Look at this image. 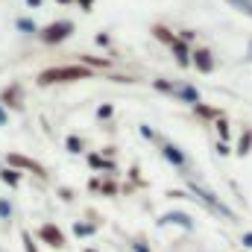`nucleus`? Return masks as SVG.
I'll return each mask as SVG.
<instances>
[{
  "label": "nucleus",
  "mask_w": 252,
  "mask_h": 252,
  "mask_svg": "<svg viewBox=\"0 0 252 252\" xmlns=\"http://www.w3.org/2000/svg\"><path fill=\"white\" fill-rule=\"evenodd\" d=\"M217 153H220V156H229L232 150H229V144H226V141H217Z\"/></svg>",
  "instance_id": "nucleus-26"
},
{
  "label": "nucleus",
  "mask_w": 252,
  "mask_h": 252,
  "mask_svg": "<svg viewBox=\"0 0 252 252\" xmlns=\"http://www.w3.org/2000/svg\"><path fill=\"white\" fill-rule=\"evenodd\" d=\"M235 9H241L244 15H252V0H229Z\"/></svg>",
  "instance_id": "nucleus-20"
},
{
  "label": "nucleus",
  "mask_w": 252,
  "mask_h": 252,
  "mask_svg": "<svg viewBox=\"0 0 252 252\" xmlns=\"http://www.w3.org/2000/svg\"><path fill=\"white\" fill-rule=\"evenodd\" d=\"M190 64H193L196 70H202V73H211V70H214V56H211V50L193 47V50H190Z\"/></svg>",
  "instance_id": "nucleus-7"
},
{
  "label": "nucleus",
  "mask_w": 252,
  "mask_h": 252,
  "mask_svg": "<svg viewBox=\"0 0 252 252\" xmlns=\"http://www.w3.org/2000/svg\"><path fill=\"white\" fill-rule=\"evenodd\" d=\"M170 50H173V56H176V62L182 64V67H188V64H190V47L185 44V41H179V38H176V41L170 44Z\"/></svg>",
  "instance_id": "nucleus-12"
},
{
  "label": "nucleus",
  "mask_w": 252,
  "mask_h": 252,
  "mask_svg": "<svg viewBox=\"0 0 252 252\" xmlns=\"http://www.w3.org/2000/svg\"><path fill=\"white\" fill-rule=\"evenodd\" d=\"M21 103H24V97H21V85H9V88H3V94H0V106H3V109H6V106L21 109Z\"/></svg>",
  "instance_id": "nucleus-10"
},
{
  "label": "nucleus",
  "mask_w": 252,
  "mask_h": 252,
  "mask_svg": "<svg viewBox=\"0 0 252 252\" xmlns=\"http://www.w3.org/2000/svg\"><path fill=\"white\" fill-rule=\"evenodd\" d=\"M44 0H27V6H41Z\"/></svg>",
  "instance_id": "nucleus-31"
},
{
  "label": "nucleus",
  "mask_w": 252,
  "mask_h": 252,
  "mask_svg": "<svg viewBox=\"0 0 252 252\" xmlns=\"http://www.w3.org/2000/svg\"><path fill=\"white\" fill-rule=\"evenodd\" d=\"M21 241H24V250L27 252H38V247L32 244V235L30 232H21Z\"/></svg>",
  "instance_id": "nucleus-21"
},
{
  "label": "nucleus",
  "mask_w": 252,
  "mask_h": 252,
  "mask_svg": "<svg viewBox=\"0 0 252 252\" xmlns=\"http://www.w3.org/2000/svg\"><path fill=\"white\" fill-rule=\"evenodd\" d=\"M6 167H12V170H32L38 179H47V170H44V164H38L35 158H27V156H21V153H9L6 156Z\"/></svg>",
  "instance_id": "nucleus-5"
},
{
  "label": "nucleus",
  "mask_w": 252,
  "mask_h": 252,
  "mask_svg": "<svg viewBox=\"0 0 252 252\" xmlns=\"http://www.w3.org/2000/svg\"><path fill=\"white\" fill-rule=\"evenodd\" d=\"M193 112H196L199 118H223V112H220V109L205 106V103H196V106H193Z\"/></svg>",
  "instance_id": "nucleus-16"
},
{
  "label": "nucleus",
  "mask_w": 252,
  "mask_h": 252,
  "mask_svg": "<svg viewBox=\"0 0 252 252\" xmlns=\"http://www.w3.org/2000/svg\"><path fill=\"white\" fill-rule=\"evenodd\" d=\"M112 112H115L112 106H100V109H97V118H100V121H106V118H112Z\"/></svg>",
  "instance_id": "nucleus-24"
},
{
  "label": "nucleus",
  "mask_w": 252,
  "mask_h": 252,
  "mask_svg": "<svg viewBox=\"0 0 252 252\" xmlns=\"http://www.w3.org/2000/svg\"><path fill=\"white\" fill-rule=\"evenodd\" d=\"M9 217H12V202L0 199V220H9Z\"/></svg>",
  "instance_id": "nucleus-22"
},
{
  "label": "nucleus",
  "mask_w": 252,
  "mask_h": 252,
  "mask_svg": "<svg viewBox=\"0 0 252 252\" xmlns=\"http://www.w3.org/2000/svg\"><path fill=\"white\" fill-rule=\"evenodd\" d=\"M188 190H190V199L202 202L211 214H220V217H223V220H229V223H235V220H238V217H235V211H232V208H229L217 193H214V190H208L205 185H199L196 179H190V182H188Z\"/></svg>",
  "instance_id": "nucleus-1"
},
{
  "label": "nucleus",
  "mask_w": 252,
  "mask_h": 252,
  "mask_svg": "<svg viewBox=\"0 0 252 252\" xmlns=\"http://www.w3.org/2000/svg\"><path fill=\"white\" fill-rule=\"evenodd\" d=\"M59 3H73V0H59Z\"/></svg>",
  "instance_id": "nucleus-32"
},
{
  "label": "nucleus",
  "mask_w": 252,
  "mask_h": 252,
  "mask_svg": "<svg viewBox=\"0 0 252 252\" xmlns=\"http://www.w3.org/2000/svg\"><path fill=\"white\" fill-rule=\"evenodd\" d=\"M250 147H252V132L247 129V132L241 135V141H238V156H247V153H250Z\"/></svg>",
  "instance_id": "nucleus-19"
},
{
  "label": "nucleus",
  "mask_w": 252,
  "mask_h": 252,
  "mask_svg": "<svg viewBox=\"0 0 252 252\" xmlns=\"http://www.w3.org/2000/svg\"><path fill=\"white\" fill-rule=\"evenodd\" d=\"M150 32H153V35H156V38H158L161 44H167V47H170V44L176 41V35H173V32L167 30V27H161V24H156V27H153Z\"/></svg>",
  "instance_id": "nucleus-13"
},
{
  "label": "nucleus",
  "mask_w": 252,
  "mask_h": 252,
  "mask_svg": "<svg viewBox=\"0 0 252 252\" xmlns=\"http://www.w3.org/2000/svg\"><path fill=\"white\" fill-rule=\"evenodd\" d=\"M91 76V67L85 64H56V67H47L38 73V85H53V82H79V79H88Z\"/></svg>",
  "instance_id": "nucleus-2"
},
{
  "label": "nucleus",
  "mask_w": 252,
  "mask_h": 252,
  "mask_svg": "<svg viewBox=\"0 0 252 252\" xmlns=\"http://www.w3.org/2000/svg\"><path fill=\"white\" fill-rule=\"evenodd\" d=\"M132 247H135V252H150V244H144V241H135Z\"/></svg>",
  "instance_id": "nucleus-28"
},
{
  "label": "nucleus",
  "mask_w": 252,
  "mask_h": 252,
  "mask_svg": "<svg viewBox=\"0 0 252 252\" xmlns=\"http://www.w3.org/2000/svg\"><path fill=\"white\" fill-rule=\"evenodd\" d=\"M217 135H220V141H226V138H229V124H226L223 118H217Z\"/></svg>",
  "instance_id": "nucleus-23"
},
{
  "label": "nucleus",
  "mask_w": 252,
  "mask_h": 252,
  "mask_svg": "<svg viewBox=\"0 0 252 252\" xmlns=\"http://www.w3.org/2000/svg\"><path fill=\"white\" fill-rule=\"evenodd\" d=\"M161 156H164L176 170H188V156H185L176 144H161Z\"/></svg>",
  "instance_id": "nucleus-8"
},
{
  "label": "nucleus",
  "mask_w": 252,
  "mask_h": 252,
  "mask_svg": "<svg viewBox=\"0 0 252 252\" xmlns=\"http://www.w3.org/2000/svg\"><path fill=\"white\" fill-rule=\"evenodd\" d=\"M141 135H144L147 141H156V129H150L147 124H141Z\"/></svg>",
  "instance_id": "nucleus-25"
},
{
  "label": "nucleus",
  "mask_w": 252,
  "mask_h": 252,
  "mask_svg": "<svg viewBox=\"0 0 252 252\" xmlns=\"http://www.w3.org/2000/svg\"><path fill=\"white\" fill-rule=\"evenodd\" d=\"M241 244H244L247 250H252V232H244V238H241Z\"/></svg>",
  "instance_id": "nucleus-29"
},
{
  "label": "nucleus",
  "mask_w": 252,
  "mask_h": 252,
  "mask_svg": "<svg viewBox=\"0 0 252 252\" xmlns=\"http://www.w3.org/2000/svg\"><path fill=\"white\" fill-rule=\"evenodd\" d=\"M6 124H9V112L0 106V126H6Z\"/></svg>",
  "instance_id": "nucleus-30"
},
{
  "label": "nucleus",
  "mask_w": 252,
  "mask_h": 252,
  "mask_svg": "<svg viewBox=\"0 0 252 252\" xmlns=\"http://www.w3.org/2000/svg\"><path fill=\"white\" fill-rule=\"evenodd\" d=\"M64 147H67V153H73V156H79V153L85 150V141H82L79 135H67V138H64Z\"/></svg>",
  "instance_id": "nucleus-15"
},
{
  "label": "nucleus",
  "mask_w": 252,
  "mask_h": 252,
  "mask_svg": "<svg viewBox=\"0 0 252 252\" xmlns=\"http://www.w3.org/2000/svg\"><path fill=\"white\" fill-rule=\"evenodd\" d=\"M85 252H97V250H85Z\"/></svg>",
  "instance_id": "nucleus-33"
},
{
  "label": "nucleus",
  "mask_w": 252,
  "mask_h": 252,
  "mask_svg": "<svg viewBox=\"0 0 252 252\" xmlns=\"http://www.w3.org/2000/svg\"><path fill=\"white\" fill-rule=\"evenodd\" d=\"M38 241H44V244L53 247V250H64V247H67V238H64V232L56 223H44V226L38 229Z\"/></svg>",
  "instance_id": "nucleus-6"
},
{
  "label": "nucleus",
  "mask_w": 252,
  "mask_h": 252,
  "mask_svg": "<svg viewBox=\"0 0 252 252\" xmlns=\"http://www.w3.org/2000/svg\"><path fill=\"white\" fill-rule=\"evenodd\" d=\"M88 167H91V170H100V173H103V170H106V173H115V161L103 158L100 153H91V156H88Z\"/></svg>",
  "instance_id": "nucleus-11"
},
{
  "label": "nucleus",
  "mask_w": 252,
  "mask_h": 252,
  "mask_svg": "<svg viewBox=\"0 0 252 252\" xmlns=\"http://www.w3.org/2000/svg\"><path fill=\"white\" fill-rule=\"evenodd\" d=\"M70 35H73V21H67V18L53 21V24H47L44 30H38V38H41L44 44H59V41L70 38Z\"/></svg>",
  "instance_id": "nucleus-4"
},
{
  "label": "nucleus",
  "mask_w": 252,
  "mask_h": 252,
  "mask_svg": "<svg viewBox=\"0 0 252 252\" xmlns=\"http://www.w3.org/2000/svg\"><path fill=\"white\" fill-rule=\"evenodd\" d=\"M15 27H18L21 32H38V24H35L32 18H18V21H15Z\"/></svg>",
  "instance_id": "nucleus-17"
},
{
  "label": "nucleus",
  "mask_w": 252,
  "mask_h": 252,
  "mask_svg": "<svg viewBox=\"0 0 252 252\" xmlns=\"http://www.w3.org/2000/svg\"><path fill=\"white\" fill-rule=\"evenodd\" d=\"M158 91H164V94H173V97H179V100H185L190 106H196V103H202V94H199V88H193L188 82H167V79H156L153 82Z\"/></svg>",
  "instance_id": "nucleus-3"
},
{
  "label": "nucleus",
  "mask_w": 252,
  "mask_h": 252,
  "mask_svg": "<svg viewBox=\"0 0 252 252\" xmlns=\"http://www.w3.org/2000/svg\"><path fill=\"white\" fill-rule=\"evenodd\" d=\"M94 232H97V226H91V223H73V235L76 238H88Z\"/></svg>",
  "instance_id": "nucleus-18"
},
{
  "label": "nucleus",
  "mask_w": 252,
  "mask_h": 252,
  "mask_svg": "<svg viewBox=\"0 0 252 252\" xmlns=\"http://www.w3.org/2000/svg\"><path fill=\"white\" fill-rule=\"evenodd\" d=\"M76 3H79L82 12H91V9H94V0H76Z\"/></svg>",
  "instance_id": "nucleus-27"
},
{
  "label": "nucleus",
  "mask_w": 252,
  "mask_h": 252,
  "mask_svg": "<svg viewBox=\"0 0 252 252\" xmlns=\"http://www.w3.org/2000/svg\"><path fill=\"white\" fill-rule=\"evenodd\" d=\"M182 226L185 232H190L193 229V217L190 214H185V211H167V214H161V220H158V226Z\"/></svg>",
  "instance_id": "nucleus-9"
},
{
  "label": "nucleus",
  "mask_w": 252,
  "mask_h": 252,
  "mask_svg": "<svg viewBox=\"0 0 252 252\" xmlns=\"http://www.w3.org/2000/svg\"><path fill=\"white\" fill-rule=\"evenodd\" d=\"M0 182L9 185V188H18V185H21V173L12 170V167H3V170H0Z\"/></svg>",
  "instance_id": "nucleus-14"
}]
</instances>
